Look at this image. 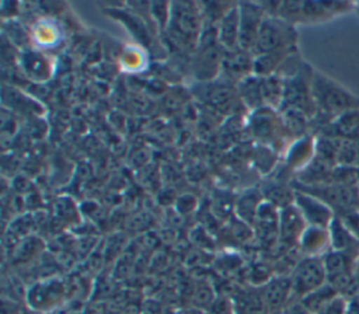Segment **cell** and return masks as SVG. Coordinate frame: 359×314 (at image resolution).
Returning a JSON list of instances; mask_svg holds the SVG:
<instances>
[{"instance_id": "6da1fadb", "label": "cell", "mask_w": 359, "mask_h": 314, "mask_svg": "<svg viewBox=\"0 0 359 314\" xmlns=\"http://www.w3.org/2000/svg\"><path fill=\"white\" fill-rule=\"evenodd\" d=\"M311 94L316 105V116L311 125H316L317 132L341 114L359 109V97L317 70H313Z\"/></svg>"}, {"instance_id": "7a4b0ae2", "label": "cell", "mask_w": 359, "mask_h": 314, "mask_svg": "<svg viewBox=\"0 0 359 314\" xmlns=\"http://www.w3.org/2000/svg\"><path fill=\"white\" fill-rule=\"evenodd\" d=\"M205 28V20L201 4L196 3H171L170 20L165 28L170 43L178 50H191L194 53Z\"/></svg>"}, {"instance_id": "3957f363", "label": "cell", "mask_w": 359, "mask_h": 314, "mask_svg": "<svg viewBox=\"0 0 359 314\" xmlns=\"http://www.w3.org/2000/svg\"><path fill=\"white\" fill-rule=\"evenodd\" d=\"M223 48L217 41L216 27L205 25L191 59V70L198 81L209 83L220 76Z\"/></svg>"}, {"instance_id": "277c9868", "label": "cell", "mask_w": 359, "mask_h": 314, "mask_svg": "<svg viewBox=\"0 0 359 314\" xmlns=\"http://www.w3.org/2000/svg\"><path fill=\"white\" fill-rule=\"evenodd\" d=\"M296 191H302L309 193L323 203H325L335 216H344L351 212L358 210L359 207V188L358 185H346V184H318V185H303L299 182H293Z\"/></svg>"}, {"instance_id": "5b68a950", "label": "cell", "mask_w": 359, "mask_h": 314, "mask_svg": "<svg viewBox=\"0 0 359 314\" xmlns=\"http://www.w3.org/2000/svg\"><path fill=\"white\" fill-rule=\"evenodd\" d=\"M296 43L297 32L294 25L286 22L285 20L276 15L266 14L258 31L251 53L255 57L276 50L294 49L297 48Z\"/></svg>"}, {"instance_id": "8992f818", "label": "cell", "mask_w": 359, "mask_h": 314, "mask_svg": "<svg viewBox=\"0 0 359 314\" xmlns=\"http://www.w3.org/2000/svg\"><path fill=\"white\" fill-rule=\"evenodd\" d=\"M292 299L300 300L327 283V272L321 257H303L290 273Z\"/></svg>"}, {"instance_id": "52a82bcc", "label": "cell", "mask_w": 359, "mask_h": 314, "mask_svg": "<svg viewBox=\"0 0 359 314\" xmlns=\"http://www.w3.org/2000/svg\"><path fill=\"white\" fill-rule=\"evenodd\" d=\"M18 67L25 78L35 83H43L49 80L55 73V59L46 52L38 50L35 48H24L18 57Z\"/></svg>"}, {"instance_id": "ba28073f", "label": "cell", "mask_w": 359, "mask_h": 314, "mask_svg": "<svg viewBox=\"0 0 359 314\" xmlns=\"http://www.w3.org/2000/svg\"><path fill=\"white\" fill-rule=\"evenodd\" d=\"M240 14V39L238 48L247 52H251L261 28V24L266 15V11L262 3L243 1L238 3Z\"/></svg>"}, {"instance_id": "9c48e42d", "label": "cell", "mask_w": 359, "mask_h": 314, "mask_svg": "<svg viewBox=\"0 0 359 314\" xmlns=\"http://www.w3.org/2000/svg\"><path fill=\"white\" fill-rule=\"evenodd\" d=\"M65 296V286L59 279H46L28 289L27 301L35 311H50L63 301Z\"/></svg>"}, {"instance_id": "30bf717a", "label": "cell", "mask_w": 359, "mask_h": 314, "mask_svg": "<svg viewBox=\"0 0 359 314\" xmlns=\"http://www.w3.org/2000/svg\"><path fill=\"white\" fill-rule=\"evenodd\" d=\"M353 10L352 1H300V24L325 22Z\"/></svg>"}, {"instance_id": "8fae6325", "label": "cell", "mask_w": 359, "mask_h": 314, "mask_svg": "<svg viewBox=\"0 0 359 314\" xmlns=\"http://www.w3.org/2000/svg\"><path fill=\"white\" fill-rule=\"evenodd\" d=\"M254 74V55L240 48L223 50L220 76L231 84H238L241 80Z\"/></svg>"}, {"instance_id": "7c38bea8", "label": "cell", "mask_w": 359, "mask_h": 314, "mask_svg": "<svg viewBox=\"0 0 359 314\" xmlns=\"http://www.w3.org/2000/svg\"><path fill=\"white\" fill-rule=\"evenodd\" d=\"M28 38L35 49L48 52L62 43L65 32L53 17H41L31 25Z\"/></svg>"}, {"instance_id": "4fadbf2b", "label": "cell", "mask_w": 359, "mask_h": 314, "mask_svg": "<svg viewBox=\"0 0 359 314\" xmlns=\"http://www.w3.org/2000/svg\"><path fill=\"white\" fill-rule=\"evenodd\" d=\"M293 203L302 213L307 226L328 228L332 219L335 217V213L325 203L302 191H296Z\"/></svg>"}, {"instance_id": "5bb4252c", "label": "cell", "mask_w": 359, "mask_h": 314, "mask_svg": "<svg viewBox=\"0 0 359 314\" xmlns=\"http://www.w3.org/2000/svg\"><path fill=\"white\" fill-rule=\"evenodd\" d=\"M252 119H251V128L254 136H257L264 143H273L276 139H280L285 132L283 122L280 115L278 116L275 114V109L264 107L259 109L252 111Z\"/></svg>"}, {"instance_id": "9a60e30c", "label": "cell", "mask_w": 359, "mask_h": 314, "mask_svg": "<svg viewBox=\"0 0 359 314\" xmlns=\"http://www.w3.org/2000/svg\"><path fill=\"white\" fill-rule=\"evenodd\" d=\"M306 227L307 223L304 221L302 213L294 203L279 209L278 235L280 241L287 245H299V240Z\"/></svg>"}, {"instance_id": "2e32d148", "label": "cell", "mask_w": 359, "mask_h": 314, "mask_svg": "<svg viewBox=\"0 0 359 314\" xmlns=\"http://www.w3.org/2000/svg\"><path fill=\"white\" fill-rule=\"evenodd\" d=\"M261 299L265 304L266 313L280 311L292 301V285L290 278H273L268 280L261 292Z\"/></svg>"}, {"instance_id": "e0dca14e", "label": "cell", "mask_w": 359, "mask_h": 314, "mask_svg": "<svg viewBox=\"0 0 359 314\" xmlns=\"http://www.w3.org/2000/svg\"><path fill=\"white\" fill-rule=\"evenodd\" d=\"M317 135L331 136L341 140H358L359 139V109H352L334 118L325 126H323Z\"/></svg>"}, {"instance_id": "ac0fdd59", "label": "cell", "mask_w": 359, "mask_h": 314, "mask_svg": "<svg viewBox=\"0 0 359 314\" xmlns=\"http://www.w3.org/2000/svg\"><path fill=\"white\" fill-rule=\"evenodd\" d=\"M107 14H109L111 18L119 20L122 21V24L126 27V29L136 38L137 43L143 48L150 46L151 43V36L149 32V25H146V21L143 17H140V14L137 11H135L133 8H128V10H122V8H108L105 10Z\"/></svg>"}, {"instance_id": "d6986e66", "label": "cell", "mask_w": 359, "mask_h": 314, "mask_svg": "<svg viewBox=\"0 0 359 314\" xmlns=\"http://www.w3.org/2000/svg\"><path fill=\"white\" fill-rule=\"evenodd\" d=\"M316 156V137L310 133L294 139L286 151V165L289 170L300 172Z\"/></svg>"}, {"instance_id": "ffe728a7", "label": "cell", "mask_w": 359, "mask_h": 314, "mask_svg": "<svg viewBox=\"0 0 359 314\" xmlns=\"http://www.w3.org/2000/svg\"><path fill=\"white\" fill-rule=\"evenodd\" d=\"M217 41L223 50H233L238 48L240 39V14L238 3H236L216 25Z\"/></svg>"}, {"instance_id": "44dd1931", "label": "cell", "mask_w": 359, "mask_h": 314, "mask_svg": "<svg viewBox=\"0 0 359 314\" xmlns=\"http://www.w3.org/2000/svg\"><path fill=\"white\" fill-rule=\"evenodd\" d=\"M303 257H323L331 250L328 228L307 226L303 231L299 245Z\"/></svg>"}, {"instance_id": "7402d4cb", "label": "cell", "mask_w": 359, "mask_h": 314, "mask_svg": "<svg viewBox=\"0 0 359 314\" xmlns=\"http://www.w3.org/2000/svg\"><path fill=\"white\" fill-rule=\"evenodd\" d=\"M328 234L332 251L348 252L359 257V240L353 235L341 217L335 216L332 219L331 224L328 226Z\"/></svg>"}, {"instance_id": "603a6c76", "label": "cell", "mask_w": 359, "mask_h": 314, "mask_svg": "<svg viewBox=\"0 0 359 314\" xmlns=\"http://www.w3.org/2000/svg\"><path fill=\"white\" fill-rule=\"evenodd\" d=\"M238 100L243 101L251 109H259L265 107L264 102V90H262V77L251 74L247 78L241 80L237 84Z\"/></svg>"}, {"instance_id": "cb8c5ba5", "label": "cell", "mask_w": 359, "mask_h": 314, "mask_svg": "<svg viewBox=\"0 0 359 314\" xmlns=\"http://www.w3.org/2000/svg\"><path fill=\"white\" fill-rule=\"evenodd\" d=\"M338 296H339V293L327 282L324 286H321L320 289L302 297L299 301L310 314H318Z\"/></svg>"}, {"instance_id": "d4e9b609", "label": "cell", "mask_w": 359, "mask_h": 314, "mask_svg": "<svg viewBox=\"0 0 359 314\" xmlns=\"http://www.w3.org/2000/svg\"><path fill=\"white\" fill-rule=\"evenodd\" d=\"M119 60H121V67L125 71L137 73V71H142L147 64V53H146V49L139 43L126 45L122 49Z\"/></svg>"}, {"instance_id": "484cf974", "label": "cell", "mask_w": 359, "mask_h": 314, "mask_svg": "<svg viewBox=\"0 0 359 314\" xmlns=\"http://www.w3.org/2000/svg\"><path fill=\"white\" fill-rule=\"evenodd\" d=\"M264 200H259V193L258 195H254V193H245L243 195L237 203H236V210H237V214L244 220V221H252L255 220V216H257V212L261 206Z\"/></svg>"}, {"instance_id": "4316f807", "label": "cell", "mask_w": 359, "mask_h": 314, "mask_svg": "<svg viewBox=\"0 0 359 314\" xmlns=\"http://www.w3.org/2000/svg\"><path fill=\"white\" fill-rule=\"evenodd\" d=\"M348 313V304L344 296H338L335 300H332L324 310H321L318 314H346Z\"/></svg>"}, {"instance_id": "83f0119b", "label": "cell", "mask_w": 359, "mask_h": 314, "mask_svg": "<svg viewBox=\"0 0 359 314\" xmlns=\"http://www.w3.org/2000/svg\"><path fill=\"white\" fill-rule=\"evenodd\" d=\"M339 217V216H338ZM341 219L344 220V223L348 226V228L353 233V235L359 240V212H351L348 214L341 216Z\"/></svg>"}, {"instance_id": "f1b7e54d", "label": "cell", "mask_w": 359, "mask_h": 314, "mask_svg": "<svg viewBox=\"0 0 359 314\" xmlns=\"http://www.w3.org/2000/svg\"><path fill=\"white\" fill-rule=\"evenodd\" d=\"M35 100H31V98H28V97H25L24 98V102H22V107H24V109H27L29 105H32V107H35V102H34ZM4 107H8L10 108V111L11 109H17V111H20L21 112V102H8V104H4Z\"/></svg>"}, {"instance_id": "f546056e", "label": "cell", "mask_w": 359, "mask_h": 314, "mask_svg": "<svg viewBox=\"0 0 359 314\" xmlns=\"http://www.w3.org/2000/svg\"><path fill=\"white\" fill-rule=\"evenodd\" d=\"M356 14H358V17H359V3H355V10H353Z\"/></svg>"}, {"instance_id": "4dcf8cb0", "label": "cell", "mask_w": 359, "mask_h": 314, "mask_svg": "<svg viewBox=\"0 0 359 314\" xmlns=\"http://www.w3.org/2000/svg\"><path fill=\"white\" fill-rule=\"evenodd\" d=\"M358 188H359V182H358Z\"/></svg>"}, {"instance_id": "1f68e13d", "label": "cell", "mask_w": 359, "mask_h": 314, "mask_svg": "<svg viewBox=\"0 0 359 314\" xmlns=\"http://www.w3.org/2000/svg\"><path fill=\"white\" fill-rule=\"evenodd\" d=\"M358 212H359V207H358Z\"/></svg>"}]
</instances>
